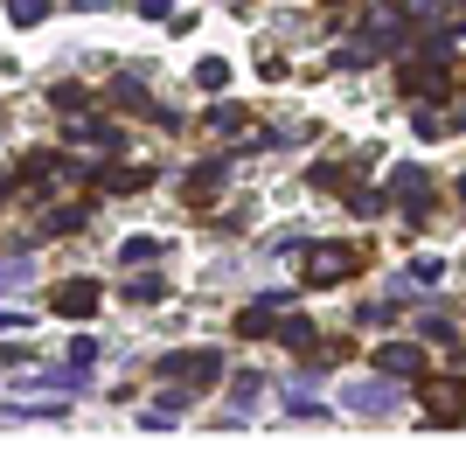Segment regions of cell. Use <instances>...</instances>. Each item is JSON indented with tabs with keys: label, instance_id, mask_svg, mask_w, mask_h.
I'll return each instance as SVG.
<instances>
[{
	"label": "cell",
	"instance_id": "cell-1",
	"mask_svg": "<svg viewBox=\"0 0 466 452\" xmlns=\"http://www.w3.org/2000/svg\"><path fill=\"white\" fill-rule=\"evenodd\" d=\"M349 272H355L349 244H313V251H307V278H313V286H341Z\"/></svg>",
	"mask_w": 466,
	"mask_h": 452
},
{
	"label": "cell",
	"instance_id": "cell-2",
	"mask_svg": "<svg viewBox=\"0 0 466 452\" xmlns=\"http://www.w3.org/2000/svg\"><path fill=\"white\" fill-rule=\"evenodd\" d=\"M425 417H431V425H460V417H466V390L452 383V376H431V383H425Z\"/></svg>",
	"mask_w": 466,
	"mask_h": 452
},
{
	"label": "cell",
	"instance_id": "cell-3",
	"mask_svg": "<svg viewBox=\"0 0 466 452\" xmlns=\"http://www.w3.org/2000/svg\"><path fill=\"white\" fill-rule=\"evenodd\" d=\"M341 404H349V411H362V417H383V411H397V390H383V383H370V390H362V383H349V390H341Z\"/></svg>",
	"mask_w": 466,
	"mask_h": 452
},
{
	"label": "cell",
	"instance_id": "cell-4",
	"mask_svg": "<svg viewBox=\"0 0 466 452\" xmlns=\"http://www.w3.org/2000/svg\"><path fill=\"white\" fill-rule=\"evenodd\" d=\"M466 15V0H410L404 21H431V28H452V21Z\"/></svg>",
	"mask_w": 466,
	"mask_h": 452
},
{
	"label": "cell",
	"instance_id": "cell-5",
	"mask_svg": "<svg viewBox=\"0 0 466 452\" xmlns=\"http://www.w3.org/2000/svg\"><path fill=\"white\" fill-rule=\"evenodd\" d=\"M376 369L383 376H425V355L410 348V341H390V348L376 355Z\"/></svg>",
	"mask_w": 466,
	"mask_h": 452
},
{
	"label": "cell",
	"instance_id": "cell-6",
	"mask_svg": "<svg viewBox=\"0 0 466 452\" xmlns=\"http://www.w3.org/2000/svg\"><path fill=\"white\" fill-rule=\"evenodd\" d=\"M397 35H404V7H376L370 28H362V42H370V49H390Z\"/></svg>",
	"mask_w": 466,
	"mask_h": 452
},
{
	"label": "cell",
	"instance_id": "cell-7",
	"mask_svg": "<svg viewBox=\"0 0 466 452\" xmlns=\"http://www.w3.org/2000/svg\"><path fill=\"white\" fill-rule=\"evenodd\" d=\"M97 299H105V293H97L91 278H77V286H63V293H56V314H70V320H77V314H91Z\"/></svg>",
	"mask_w": 466,
	"mask_h": 452
},
{
	"label": "cell",
	"instance_id": "cell-8",
	"mask_svg": "<svg viewBox=\"0 0 466 452\" xmlns=\"http://www.w3.org/2000/svg\"><path fill=\"white\" fill-rule=\"evenodd\" d=\"M154 181V167H97V188H112V196H126V188H147Z\"/></svg>",
	"mask_w": 466,
	"mask_h": 452
},
{
	"label": "cell",
	"instance_id": "cell-9",
	"mask_svg": "<svg viewBox=\"0 0 466 452\" xmlns=\"http://www.w3.org/2000/svg\"><path fill=\"white\" fill-rule=\"evenodd\" d=\"M279 306H286V293L258 299V306H244V320H237V327H244V335H272V314H279Z\"/></svg>",
	"mask_w": 466,
	"mask_h": 452
},
{
	"label": "cell",
	"instance_id": "cell-10",
	"mask_svg": "<svg viewBox=\"0 0 466 452\" xmlns=\"http://www.w3.org/2000/svg\"><path fill=\"white\" fill-rule=\"evenodd\" d=\"M439 278H446V265H439V257H410L404 278H397V293H410V286H439Z\"/></svg>",
	"mask_w": 466,
	"mask_h": 452
},
{
	"label": "cell",
	"instance_id": "cell-11",
	"mask_svg": "<svg viewBox=\"0 0 466 452\" xmlns=\"http://www.w3.org/2000/svg\"><path fill=\"white\" fill-rule=\"evenodd\" d=\"M70 139H84V146H105V154H112V146H118V126H105V118H77V126H70Z\"/></svg>",
	"mask_w": 466,
	"mask_h": 452
},
{
	"label": "cell",
	"instance_id": "cell-12",
	"mask_svg": "<svg viewBox=\"0 0 466 452\" xmlns=\"http://www.w3.org/2000/svg\"><path fill=\"white\" fill-rule=\"evenodd\" d=\"M223 175H230V160H209L202 175H188V196H216V188H223Z\"/></svg>",
	"mask_w": 466,
	"mask_h": 452
},
{
	"label": "cell",
	"instance_id": "cell-13",
	"mask_svg": "<svg viewBox=\"0 0 466 452\" xmlns=\"http://www.w3.org/2000/svg\"><path fill=\"white\" fill-rule=\"evenodd\" d=\"M195 84H202V91H223V84H230V63H223V56L195 63Z\"/></svg>",
	"mask_w": 466,
	"mask_h": 452
},
{
	"label": "cell",
	"instance_id": "cell-14",
	"mask_svg": "<svg viewBox=\"0 0 466 452\" xmlns=\"http://www.w3.org/2000/svg\"><path fill=\"white\" fill-rule=\"evenodd\" d=\"M7 15H15L21 28H28V21H42V15H49V0H7Z\"/></svg>",
	"mask_w": 466,
	"mask_h": 452
},
{
	"label": "cell",
	"instance_id": "cell-15",
	"mask_svg": "<svg viewBox=\"0 0 466 452\" xmlns=\"http://www.w3.org/2000/svg\"><path fill=\"white\" fill-rule=\"evenodd\" d=\"M237 126H244V112H237V105H216V112H209V133H237Z\"/></svg>",
	"mask_w": 466,
	"mask_h": 452
},
{
	"label": "cell",
	"instance_id": "cell-16",
	"mask_svg": "<svg viewBox=\"0 0 466 452\" xmlns=\"http://www.w3.org/2000/svg\"><path fill=\"white\" fill-rule=\"evenodd\" d=\"M460 196H466V181H460Z\"/></svg>",
	"mask_w": 466,
	"mask_h": 452
}]
</instances>
